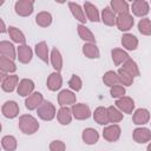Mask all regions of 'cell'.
<instances>
[{"mask_svg":"<svg viewBox=\"0 0 151 151\" xmlns=\"http://www.w3.org/2000/svg\"><path fill=\"white\" fill-rule=\"evenodd\" d=\"M0 55L5 57L7 59L14 60L17 58V50H15L14 45L7 40L0 41Z\"/></svg>","mask_w":151,"mask_h":151,"instance_id":"obj_13","label":"cell"},{"mask_svg":"<svg viewBox=\"0 0 151 151\" xmlns=\"http://www.w3.org/2000/svg\"><path fill=\"white\" fill-rule=\"evenodd\" d=\"M7 31H8L9 38H11L14 42H17V44H19V45H25V42H26L25 34H24L19 28H17V27H14V26H9Z\"/></svg>","mask_w":151,"mask_h":151,"instance_id":"obj_32","label":"cell"},{"mask_svg":"<svg viewBox=\"0 0 151 151\" xmlns=\"http://www.w3.org/2000/svg\"><path fill=\"white\" fill-rule=\"evenodd\" d=\"M1 146L5 151H15V149L18 146L17 138L14 136H11V134L4 136L1 139Z\"/></svg>","mask_w":151,"mask_h":151,"instance_id":"obj_37","label":"cell"},{"mask_svg":"<svg viewBox=\"0 0 151 151\" xmlns=\"http://www.w3.org/2000/svg\"><path fill=\"white\" fill-rule=\"evenodd\" d=\"M0 24H1V28H0V32L1 33H5L6 32V26H5V22L2 19H0Z\"/></svg>","mask_w":151,"mask_h":151,"instance_id":"obj_44","label":"cell"},{"mask_svg":"<svg viewBox=\"0 0 151 151\" xmlns=\"http://www.w3.org/2000/svg\"><path fill=\"white\" fill-rule=\"evenodd\" d=\"M150 4H151V1H150Z\"/></svg>","mask_w":151,"mask_h":151,"instance_id":"obj_46","label":"cell"},{"mask_svg":"<svg viewBox=\"0 0 151 151\" xmlns=\"http://www.w3.org/2000/svg\"><path fill=\"white\" fill-rule=\"evenodd\" d=\"M19 129L25 134H33L39 130L38 120L31 114H22L19 117Z\"/></svg>","mask_w":151,"mask_h":151,"instance_id":"obj_1","label":"cell"},{"mask_svg":"<svg viewBox=\"0 0 151 151\" xmlns=\"http://www.w3.org/2000/svg\"><path fill=\"white\" fill-rule=\"evenodd\" d=\"M46 85H47V88L52 92H55L58 90H60V87L63 86V77L60 76L59 72H52L48 78H47V81H46Z\"/></svg>","mask_w":151,"mask_h":151,"instance_id":"obj_16","label":"cell"},{"mask_svg":"<svg viewBox=\"0 0 151 151\" xmlns=\"http://www.w3.org/2000/svg\"><path fill=\"white\" fill-rule=\"evenodd\" d=\"M118 76H119V81H120V85H123V86H131L132 84H133V77L132 76H130L129 73H126L124 70H122V68H119L118 70Z\"/></svg>","mask_w":151,"mask_h":151,"instance_id":"obj_40","label":"cell"},{"mask_svg":"<svg viewBox=\"0 0 151 151\" xmlns=\"http://www.w3.org/2000/svg\"><path fill=\"white\" fill-rule=\"evenodd\" d=\"M37 113H38V117L40 119L50 122L57 116V110H55V106L51 101L44 100L41 103V105L37 109Z\"/></svg>","mask_w":151,"mask_h":151,"instance_id":"obj_2","label":"cell"},{"mask_svg":"<svg viewBox=\"0 0 151 151\" xmlns=\"http://www.w3.org/2000/svg\"><path fill=\"white\" fill-rule=\"evenodd\" d=\"M68 86H70L71 90H73V91H76V92H77V91H80L81 87H83V81H81L80 77L77 76V74H73V76L70 78V80H68Z\"/></svg>","mask_w":151,"mask_h":151,"instance_id":"obj_41","label":"cell"},{"mask_svg":"<svg viewBox=\"0 0 151 151\" xmlns=\"http://www.w3.org/2000/svg\"><path fill=\"white\" fill-rule=\"evenodd\" d=\"M33 57V51L28 45H19L17 48V59L21 64H28L32 60Z\"/></svg>","mask_w":151,"mask_h":151,"instance_id":"obj_12","label":"cell"},{"mask_svg":"<svg viewBox=\"0 0 151 151\" xmlns=\"http://www.w3.org/2000/svg\"><path fill=\"white\" fill-rule=\"evenodd\" d=\"M76 100H77L76 94L70 90H63L58 94V104L60 105V107L73 105L76 104Z\"/></svg>","mask_w":151,"mask_h":151,"instance_id":"obj_14","label":"cell"},{"mask_svg":"<svg viewBox=\"0 0 151 151\" xmlns=\"http://www.w3.org/2000/svg\"><path fill=\"white\" fill-rule=\"evenodd\" d=\"M107 118H109V123L117 124V123L123 120L124 116H123V112L117 106L111 105L107 107Z\"/></svg>","mask_w":151,"mask_h":151,"instance_id":"obj_31","label":"cell"},{"mask_svg":"<svg viewBox=\"0 0 151 151\" xmlns=\"http://www.w3.org/2000/svg\"><path fill=\"white\" fill-rule=\"evenodd\" d=\"M120 133H122V129L118 124H111L106 127H104L103 130V137L105 140L110 142V143H113V142H117L120 137Z\"/></svg>","mask_w":151,"mask_h":151,"instance_id":"obj_6","label":"cell"},{"mask_svg":"<svg viewBox=\"0 0 151 151\" xmlns=\"http://www.w3.org/2000/svg\"><path fill=\"white\" fill-rule=\"evenodd\" d=\"M83 53L88 59H98L100 57V52H99L98 46L96 44H92V42L84 44V46H83Z\"/></svg>","mask_w":151,"mask_h":151,"instance_id":"obj_29","label":"cell"},{"mask_svg":"<svg viewBox=\"0 0 151 151\" xmlns=\"http://www.w3.org/2000/svg\"><path fill=\"white\" fill-rule=\"evenodd\" d=\"M116 106L123 112V113H129L131 114L134 110V100L131 97L124 96L119 99L116 100Z\"/></svg>","mask_w":151,"mask_h":151,"instance_id":"obj_11","label":"cell"},{"mask_svg":"<svg viewBox=\"0 0 151 151\" xmlns=\"http://www.w3.org/2000/svg\"><path fill=\"white\" fill-rule=\"evenodd\" d=\"M133 140L138 144H144L151 140V130L147 127H136L132 133Z\"/></svg>","mask_w":151,"mask_h":151,"instance_id":"obj_10","label":"cell"},{"mask_svg":"<svg viewBox=\"0 0 151 151\" xmlns=\"http://www.w3.org/2000/svg\"><path fill=\"white\" fill-rule=\"evenodd\" d=\"M131 11L136 17L144 18L150 11V4L145 0H134L131 5Z\"/></svg>","mask_w":151,"mask_h":151,"instance_id":"obj_7","label":"cell"},{"mask_svg":"<svg viewBox=\"0 0 151 151\" xmlns=\"http://www.w3.org/2000/svg\"><path fill=\"white\" fill-rule=\"evenodd\" d=\"M103 83L109 86V87H112L114 85H119L120 81H119V76L117 72L114 71H107L104 76H103Z\"/></svg>","mask_w":151,"mask_h":151,"instance_id":"obj_38","label":"cell"},{"mask_svg":"<svg viewBox=\"0 0 151 151\" xmlns=\"http://www.w3.org/2000/svg\"><path fill=\"white\" fill-rule=\"evenodd\" d=\"M138 31L143 35H151V20L149 18H143L138 22Z\"/></svg>","mask_w":151,"mask_h":151,"instance_id":"obj_39","label":"cell"},{"mask_svg":"<svg viewBox=\"0 0 151 151\" xmlns=\"http://www.w3.org/2000/svg\"><path fill=\"white\" fill-rule=\"evenodd\" d=\"M34 86L35 85H34V81L32 79L25 78V79H21L19 81V85L17 87V92L21 97H28V96H31L33 93Z\"/></svg>","mask_w":151,"mask_h":151,"instance_id":"obj_8","label":"cell"},{"mask_svg":"<svg viewBox=\"0 0 151 151\" xmlns=\"http://www.w3.org/2000/svg\"><path fill=\"white\" fill-rule=\"evenodd\" d=\"M93 119L97 124L99 125H106L109 124V118H107V107L104 106H98L94 112H93Z\"/></svg>","mask_w":151,"mask_h":151,"instance_id":"obj_27","label":"cell"},{"mask_svg":"<svg viewBox=\"0 0 151 151\" xmlns=\"http://www.w3.org/2000/svg\"><path fill=\"white\" fill-rule=\"evenodd\" d=\"M116 19H117V15L111 9V7H105L103 9L101 15H100V20L106 26H113V25H116Z\"/></svg>","mask_w":151,"mask_h":151,"instance_id":"obj_30","label":"cell"},{"mask_svg":"<svg viewBox=\"0 0 151 151\" xmlns=\"http://www.w3.org/2000/svg\"><path fill=\"white\" fill-rule=\"evenodd\" d=\"M81 138H83V142L87 145H93L98 142L99 139V133L96 129H92V127H87L83 131V134H81Z\"/></svg>","mask_w":151,"mask_h":151,"instance_id":"obj_22","label":"cell"},{"mask_svg":"<svg viewBox=\"0 0 151 151\" xmlns=\"http://www.w3.org/2000/svg\"><path fill=\"white\" fill-rule=\"evenodd\" d=\"M138 44H139V41H138V39H137L136 35H133L131 33L123 34V37H122V45H123V47L125 50H127V51H134L138 47Z\"/></svg>","mask_w":151,"mask_h":151,"instance_id":"obj_21","label":"cell"},{"mask_svg":"<svg viewBox=\"0 0 151 151\" xmlns=\"http://www.w3.org/2000/svg\"><path fill=\"white\" fill-rule=\"evenodd\" d=\"M68 7H70V11L72 13V15L83 25L86 24V17H85V11L80 7V5H78L77 2H73V1H70L68 2Z\"/></svg>","mask_w":151,"mask_h":151,"instance_id":"obj_20","label":"cell"},{"mask_svg":"<svg viewBox=\"0 0 151 151\" xmlns=\"http://www.w3.org/2000/svg\"><path fill=\"white\" fill-rule=\"evenodd\" d=\"M19 85V77L17 74H8L5 79L1 80V88L5 92H13Z\"/></svg>","mask_w":151,"mask_h":151,"instance_id":"obj_17","label":"cell"},{"mask_svg":"<svg viewBox=\"0 0 151 151\" xmlns=\"http://www.w3.org/2000/svg\"><path fill=\"white\" fill-rule=\"evenodd\" d=\"M72 118H73V114H72V111L71 109H68L67 106H63L58 110L57 112V119L58 122L61 124V125H68L71 122H72Z\"/></svg>","mask_w":151,"mask_h":151,"instance_id":"obj_23","label":"cell"},{"mask_svg":"<svg viewBox=\"0 0 151 151\" xmlns=\"http://www.w3.org/2000/svg\"><path fill=\"white\" fill-rule=\"evenodd\" d=\"M111 57H112V60L116 66H119L130 59V55L127 54V52L122 48H113L111 51Z\"/></svg>","mask_w":151,"mask_h":151,"instance_id":"obj_24","label":"cell"},{"mask_svg":"<svg viewBox=\"0 0 151 151\" xmlns=\"http://www.w3.org/2000/svg\"><path fill=\"white\" fill-rule=\"evenodd\" d=\"M50 61H51L53 68L55 70V72H60L61 71V68H63V57H61L60 51L57 47L52 48L51 55H50Z\"/></svg>","mask_w":151,"mask_h":151,"instance_id":"obj_26","label":"cell"},{"mask_svg":"<svg viewBox=\"0 0 151 151\" xmlns=\"http://www.w3.org/2000/svg\"><path fill=\"white\" fill-rule=\"evenodd\" d=\"M66 145L63 140H53L50 144V151H65Z\"/></svg>","mask_w":151,"mask_h":151,"instance_id":"obj_43","label":"cell"},{"mask_svg":"<svg viewBox=\"0 0 151 151\" xmlns=\"http://www.w3.org/2000/svg\"><path fill=\"white\" fill-rule=\"evenodd\" d=\"M120 68L124 70V71H125L126 73H129L130 76H132L133 78H134V77H138V76L140 74L139 67H138L137 63H136L134 60H132L131 58H130L129 60H126V61L123 64V66H122Z\"/></svg>","mask_w":151,"mask_h":151,"instance_id":"obj_34","label":"cell"},{"mask_svg":"<svg viewBox=\"0 0 151 151\" xmlns=\"http://www.w3.org/2000/svg\"><path fill=\"white\" fill-rule=\"evenodd\" d=\"M34 51H35V54L38 55L39 59H41L44 63H48L50 60V54H48V46L45 41H40V42H37L35 46H34Z\"/></svg>","mask_w":151,"mask_h":151,"instance_id":"obj_25","label":"cell"},{"mask_svg":"<svg viewBox=\"0 0 151 151\" xmlns=\"http://www.w3.org/2000/svg\"><path fill=\"white\" fill-rule=\"evenodd\" d=\"M34 2L32 0H19L14 5L15 13L20 17H28L33 13Z\"/></svg>","mask_w":151,"mask_h":151,"instance_id":"obj_4","label":"cell"},{"mask_svg":"<svg viewBox=\"0 0 151 151\" xmlns=\"http://www.w3.org/2000/svg\"><path fill=\"white\" fill-rule=\"evenodd\" d=\"M19 111H20V110H19V105H18V103L14 101V100H8V101H6V103L2 105V107H1V112H2L4 117H6V118H8V119H13V118L18 117Z\"/></svg>","mask_w":151,"mask_h":151,"instance_id":"obj_9","label":"cell"},{"mask_svg":"<svg viewBox=\"0 0 151 151\" xmlns=\"http://www.w3.org/2000/svg\"><path fill=\"white\" fill-rule=\"evenodd\" d=\"M44 101V96L40 93V92H33L31 96H28L25 100V106L27 110L29 111H33V110H37L41 103Z\"/></svg>","mask_w":151,"mask_h":151,"instance_id":"obj_15","label":"cell"},{"mask_svg":"<svg viewBox=\"0 0 151 151\" xmlns=\"http://www.w3.org/2000/svg\"><path fill=\"white\" fill-rule=\"evenodd\" d=\"M125 92H126L125 87H124L123 85H120V84H119V85H114V86H112L111 90H110V94H111V97H112V98H117V99L124 97V96H125Z\"/></svg>","mask_w":151,"mask_h":151,"instance_id":"obj_42","label":"cell"},{"mask_svg":"<svg viewBox=\"0 0 151 151\" xmlns=\"http://www.w3.org/2000/svg\"><path fill=\"white\" fill-rule=\"evenodd\" d=\"M35 22L40 27H48L52 24V15H51V13H48L46 11L39 12L35 15Z\"/></svg>","mask_w":151,"mask_h":151,"instance_id":"obj_36","label":"cell"},{"mask_svg":"<svg viewBox=\"0 0 151 151\" xmlns=\"http://www.w3.org/2000/svg\"><path fill=\"white\" fill-rule=\"evenodd\" d=\"M73 118H76L77 120H85L87 118L91 117V110L88 107V105L84 104V103H78V104H73L71 107Z\"/></svg>","mask_w":151,"mask_h":151,"instance_id":"obj_3","label":"cell"},{"mask_svg":"<svg viewBox=\"0 0 151 151\" xmlns=\"http://www.w3.org/2000/svg\"><path fill=\"white\" fill-rule=\"evenodd\" d=\"M84 9H85V14H86V18L92 21V22H98L100 20V14H99V11L98 8L91 4L90 1H85L84 2Z\"/></svg>","mask_w":151,"mask_h":151,"instance_id":"obj_19","label":"cell"},{"mask_svg":"<svg viewBox=\"0 0 151 151\" xmlns=\"http://www.w3.org/2000/svg\"><path fill=\"white\" fill-rule=\"evenodd\" d=\"M77 31H78V34L80 37L81 40L86 41V42H92V44H96V37L94 34L90 31V28H87L85 25L83 24H79L77 26Z\"/></svg>","mask_w":151,"mask_h":151,"instance_id":"obj_28","label":"cell"},{"mask_svg":"<svg viewBox=\"0 0 151 151\" xmlns=\"http://www.w3.org/2000/svg\"><path fill=\"white\" fill-rule=\"evenodd\" d=\"M150 124H151V123H150Z\"/></svg>","mask_w":151,"mask_h":151,"instance_id":"obj_47","label":"cell"},{"mask_svg":"<svg viewBox=\"0 0 151 151\" xmlns=\"http://www.w3.org/2000/svg\"><path fill=\"white\" fill-rule=\"evenodd\" d=\"M133 24H134V20H133V17L130 13H123V14L117 15L116 25H117L119 31H123V32L130 31L132 28Z\"/></svg>","mask_w":151,"mask_h":151,"instance_id":"obj_5","label":"cell"},{"mask_svg":"<svg viewBox=\"0 0 151 151\" xmlns=\"http://www.w3.org/2000/svg\"><path fill=\"white\" fill-rule=\"evenodd\" d=\"M111 5V9L117 13L118 15L119 14H123V13H129V4L125 1V0H112L110 2Z\"/></svg>","mask_w":151,"mask_h":151,"instance_id":"obj_35","label":"cell"},{"mask_svg":"<svg viewBox=\"0 0 151 151\" xmlns=\"http://www.w3.org/2000/svg\"><path fill=\"white\" fill-rule=\"evenodd\" d=\"M146 151H151V143L147 145V147H146Z\"/></svg>","mask_w":151,"mask_h":151,"instance_id":"obj_45","label":"cell"},{"mask_svg":"<svg viewBox=\"0 0 151 151\" xmlns=\"http://www.w3.org/2000/svg\"><path fill=\"white\" fill-rule=\"evenodd\" d=\"M132 120H133V124L136 125H145L149 123L150 120V112L147 109H137L134 112H133V116H132Z\"/></svg>","mask_w":151,"mask_h":151,"instance_id":"obj_18","label":"cell"},{"mask_svg":"<svg viewBox=\"0 0 151 151\" xmlns=\"http://www.w3.org/2000/svg\"><path fill=\"white\" fill-rule=\"evenodd\" d=\"M0 71L1 73H14L17 71V66L14 64V60L7 59L5 57H0Z\"/></svg>","mask_w":151,"mask_h":151,"instance_id":"obj_33","label":"cell"}]
</instances>
